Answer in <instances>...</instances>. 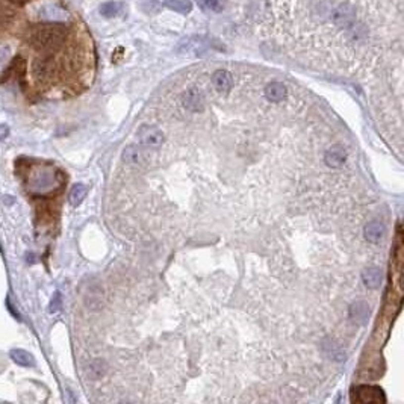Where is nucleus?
Returning <instances> with one entry per match:
<instances>
[{
	"instance_id": "obj_1",
	"label": "nucleus",
	"mask_w": 404,
	"mask_h": 404,
	"mask_svg": "<svg viewBox=\"0 0 404 404\" xmlns=\"http://www.w3.org/2000/svg\"><path fill=\"white\" fill-rule=\"evenodd\" d=\"M68 32L70 29L65 23H38L29 29L27 43L40 55H55L67 40Z\"/></svg>"
},
{
	"instance_id": "obj_2",
	"label": "nucleus",
	"mask_w": 404,
	"mask_h": 404,
	"mask_svg": "<svg viewBox=\"0 0 404 404\" xmlns=\"http://www.w3.org/2000/svg\"><path fill=\"white\" fill-rule=\"evenodd\" d=\"M34 76L38 82H47L58 73V62L55 61V55H40L34 65Z\"/></svg>"
},
{
	"instance_id": "obj_3",
	"label": "nucleus",
	"mask_w": 404,
	"mask_h": 404,
	"mask_svg": "<svg viewBox=\"0 0 404 404\" xmlns=\"http://www.w3.org/2000/svg\"><path fill=\"white\" fill-rule=\"evenodd\" d=\"M330 18L336 27H342L345 31H348L356 23V9L350 3H341L332 11Z\"/></svg>"
},
{
	"instance_id": "obj_4",
	"label": "nucleus",
	"mask_w": 404,
	"mask_h": 404,
	"mask_svg": "<svg viewBox=\"0 0 404 404\" xmlns=\"http://www.w3.org/2000/svg\"><path fill=\"white\" fill-rule=\"evenodd\" d=\"M138 138L146 147H159L164 142V133L153 126H142L138 130Z\"/></svg>"
},
{
	"instance_id": "obj_5",
	"label": "nucleus",
	"mask_w": 404,
	"mask_h": 404,
	"mask_svg": "<svg viewBox=\"0 0 404 404\" xmlns=\"http://www.w3.org/2000/svg\"><path fill=\"white\" fill-rule=\"evenodd\" d=\"M182 102H183V106L191 112H200V111H203V108H205V96L197 88L188 90L183 94Z\"/></svg>"
},
{
	"instance_id": "obj_6",
	"label": "nucleus",
	"mask_w": 404,
	"mask_h": 404,
	"mask_svg": "<svg viewBox=\"0 0 404 404\" xmlns=\"http://www.w3.org/2000/svg\"><path fill=\"white\" fill-rule=\"evenodd\" d=\"M357 401H360V403H380V401H385V397H383V392L380 388L362 386V388H357Z\"/></svg>"
},
{
	"instance_id": "obj_7",
	"label": "nucleus",
	"mask_w": 404,
	"mask_h": 404,
	"mask_svg": "<svg viewBox=\"0 0 404 404\" xmlns=\"http://www.w3.org/2000/svg\"><path fill=\"white\" fill-rule=\"evenodd\" d=\"M212 83L215 86V90L220 93H227L230 88H232V74L226 70H218L212 74Z\"/></svg>"
},
{
	"instance_id": "obj_8",
	"label": "nucleus",
	"mask_w": 404,
	"mask_h": 404,
	"mask_svg": "<svg viewBox=\"0 0 404 404\" xmlns=\"http://www.w3.org/2000/svg\"><path fill=\"white\" fill-rule=\"evenodd\" d=\"M345 159H347V153H345V150L341 146H335L329 149L324 156L326 164L332 168H339L345 162Z\"/></svg>"
},
{
	"instance_id": "obj_9",
	"label": "nucleus",
	"mask_w": 404,
	"mask_h": 404,
	"mask_svg": "<svg viewBox=\"0 0 404 404\" xmlns=\"http://www.w3.org/2000/svg\"><path fill=\"white\" fill-rule=\"evenodd\" d=\"M385 235V226L380 223V221H371L365 226V238L372 242V244H376L379 242Z\"/></svg>"
},
{
	"instance_id": "obj_10",
	"label": "nucleus",
	"mask_w": 404,
	"mask_h": 404,
	"mask_svg": "<svg viewBox=\"0 0 404 404\" xmlns=\"http://www.w3.org/2000/svg\"><path fill=\"white\" fill-rule=\"evenodd\" d=\"M286 86L280 82H271L267 85L265 88V97L270 100V102H282L285 97H286Z\"/></svg>"
},
{
	"instance_id": "obj_11",
	"label": "nucleus",
	"mask_w": 404,
	"mask_h": 404,
	"mask_svg": "<svg viewBox=\"0 0 404 404\" xmlns=\"http://www.w3.org/2000/svg\"><path fill=\"white\" fill-rule=\"evenodd\" d=\"M362 280H363L365 286L371 288V289H376V288H379L382 283V271L379 268H369V270L363 271Z\"/></svg>"
},
{
	"instance_id": "obj_12",
	"label": "nucleus",
	"mask_w": 404,
	"mask_h": 404,
	"mask_svg": "<svg viewBox=\"0 0 404 404\" xmlns=\"http://www.w3.org/2000/svg\"><path fill=\"white\" fill-rule=\"evenodd\" d=\"M11 359L17 365H20V366H34V363H35V360H34V357H32L31 353H27L24 350H20V348H15V350L11 351Z\"/></svg>"
},
{
	"instance_id": "obj_13",
	"label": "nucleus",
	"mask_w": 404,
	"mask_h": 404,
	"mask_svg": "<svg viewBox=\"0 0 404 404\" xmlns=\"http://www.w3.org/2000/svg\"><path fill=\"white\" fill-rule=\"evenodd\" d=\"M165 6L179 14H188L192 9V3L189 0H165Z\"/></svg>"
},
{
	"instance_id": "obj_14",
	"label": "nucleus",
	"mask_w": 404,
	"mask_h": 404,
	"mask_svg": "<svg viewBox=\"0 0 404 404\" xmlns=\"http://www.w3.org/2000/svg\"><path fill=\"white\" fill-rule=\"evenodd\" d=\"M350 316L354 320V321H365L368 316H369V309H368V304L360 301V303H356L351 306L350 309Z\"/></svg>"
},
{
	"instance_id": "obj_15",
	"label": "nucleus",
	"mask_w": 404,
	"mask_h": 404,
	"mask_svg": "<svg viewBox=\"0 0 404 404\" xmlns=\"http://www.w3.org/2000/svg\"><path fill=\"white\" fill-rule=\"evenodd\" d=\"M106 372V365L103 360H94L90 363L88 366V377L91 380H97V379H102Z\"/></svg>"
},
{
	"instance_id": "obj_16",
	"label": "nucleus",
	"mask_w": 404,
	"mask_h": 404,
	"mask_svg": "<svg viewBox=\"0 0 404 404\" xmlns=\"http://www.w3.org/2000/svg\"><path fill=\"white\" fill-rule=\"evenodd\" d=\"M85 195H86V188H85V185L76 183V185L71 188V192H70V203H71L73 206H79V205L82 203V201H83Z\"/></svg>"
},
{
	"instance_id": "obj_17",
	"label": "nucleus",
	"mask_w": 404,
	"mask_h": 404,
	"mask_svg": "<svg viewBox=\"0 0 404 404\" xmlns=\"http://www.w3.org/2000/svg\"><path fill=\"white\" fill-rule=\"evenodd\" d=\"M121 3H118V2H106V3H103L102 6H100V14L103 15V17H108V18H111V17H115V15H118V12H121Z\"/></svg>"
},
{
	"instance_id": "obj_18",
	"label": "nucleus",
	"mask_w": 404,
	"mask_h": 404,
	"mask_svg": "<svg viewBox=\"0 0 404 404\" xmlns=\"http://www.w3.org/2000/svg\"><path fill=\"white\" fill-rule=\"evenodd\" d=\"M141 152L135 147V146H129L127 149H124L123 152V159L124 162L127 164H132V165H136L138 162H141Z\"/></svg>"
},
{
	"instance_id": "obj_19",
	"label": "nucleus",
	"mask_w": 404,
	"mask_h": 404,
	"mask_svg": "<svg viewBox=\"0 0 404 404\" xmlns=\"http://www.w3.org/2000/svg\"><path fill=\"white\" fill-rule=\"evenodd\" d=\"M14 18V11L8 8L6 5L0 3V26H6Z\"/></svg>"
},
{
	"instance_id": "obj_20",
	"label": "nucleus",
	"mask_w": 404,
	"mask_h": 404,
	"mask_svg": "<svg viewBox=\"0 0 404 404\" xmlns=\"http://www.w3.org/2000/svg\"><path fill=\"white\" fill-rule=\"evenodd\" d=\"M200 5L206 8V9H212V11H221L224 8V0H198Z\"/></svg>"
},
{
	"instance_id": "obj_21",
	"label": "nucleus",
	"mask_w": 404,
	"mask_h": 404,
	"mask_svg": "<svg viewBox=\"0 0 404 404\" xmlns=\"http://www.w3.org/2000/svg\"><path fill=\"white\" fill-rule=\"evenodd\" d=\"M62 306V297H61V292H55L53 298L50 300V304H49V312L50 313H56L58 310L61 309Z\"/></svg>"
},
{
	"instance_id": "obj_22",
	"label": "nucleus",
	"mask_w": 404,
	"mask_h": 404,
	"mask_svg": "<svg viewBox=\"0 0 404 404\" xmlns=\"http://www.w3.org/2000/svg\"><path fill=\"white\" fill-rule=\"evenodd\" d=\"M142 8L146 12H158L161 5L156 2V0H146V2L142 3Z\"/></svg>"
},
{
	"instance_id": "obj_23",
	"label": "nucleus",
	"mask_w": 404,
	"mask_h": 404,
	"mask_svg": "<svg viewBox=\"0 0 404 404\" xmlns=\"http://www.w3.org/2000/svg\"><path fill=\"white\" fill-rule=\"evenodd\" d=\"M8 135H9V127L6 124H2L0 126V141L8 138Z\"/></svg>"
},
{
	"instance_id": "obj_24",
	"label": "nucleus",
	"mask_w": 404,
	"mask_h": 404,
	"mask_svg": "<svg viewBox=\"0 0 404 404\" xmlns=\"http://www.w3.org/2000/svg\"><path fill=\"white\" fill-rule=\"evenodd\" d=\"M8 2H11L15 6H21V5H24L27 2V0H8Z\"/></svg>"
}]
</instances>
